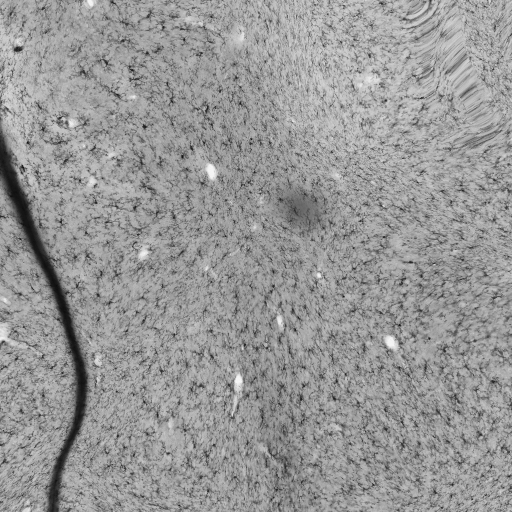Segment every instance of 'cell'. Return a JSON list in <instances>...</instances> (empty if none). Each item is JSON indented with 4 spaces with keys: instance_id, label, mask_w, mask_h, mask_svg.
Returning a JSON list of instances; mask_svg holds the SVG:
<instances>
[{
    "instance_id": "cell-1",
    "label": "cell",
    "mask_w": 512,
    "mask_h": 512,
    "mask_svg": "<svg viewBox=\"0 0 512 512\" xmlns=\"http://www.w3.org/2000/svg\"><path fill=\"white\" fill-rule=\"evenodd\" d=\"M280 216L299 229L313 228L320 222L322 206L318 198L303 190H288L277 200Z\"/></svg>"
}]
</instances>
